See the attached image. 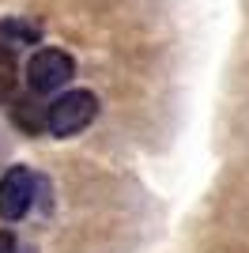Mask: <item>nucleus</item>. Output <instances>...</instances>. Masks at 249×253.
<instances>
[{
  "label": "nucleus",
  "instance_id": "nucleus-1",
  "mask_svg": "<svg viewBox=\"0 0 249 253\" xmlns=\"http://www.w3.org/2000/svg\"><path fill=\"white\" fill-rule=\"evenodd\" d=\"M94 114H98V98H94L91 91H68V95H61L57 102H49V110H45V128L57 132V136H72V132L91 125Z\"/></svg>",
  "mask_w": 249,
  "mask_h": 253
},
{
  "label": "nucleus",
  "instance_id": "nucleus-2",
  "mask_svg": "<svg viewBox=\"0 0 249 253\" xmlns=\"http://www.w3.org/2000/svg\"><path fill=\"white\" fill-rule=\"evenodd\" d=\"M76 64L68 53L61 49H38L31 57V64H27V84H31L34 95H45V91H57V87H64L68 80H72Z\"/></svg>",
  "mask_w": 249,
  "mask_h": 253
},
{
  "label": "nucleus",
  "instance_id": "nucleus-3",
  "mask_svg": "<svg viewBox=\"0 0 249 253\" xmlns=\"http://www.w3.org/2000/svg\"><path fill=\"white\" fill-rule=\"evenodd\" d=\"M31 201H34V174L27 167H11L0 178V219L4 223L23 219Z\"/></svg>",
  "mask_w": 249,
  "mask_h": 253
},
{
  "label": "nucleus",
  "instance_id": "nucleus-4",
  "mask_svg": "<svg viewBox=\"0 0 249 253\" xmlns=\"http://www.w3.org/2000/svg\"><path fill=\"white\" fill-rule=\"evenodd\" d=\"M15 91V57L8 45H0V102H8Z\"/></svg>",
  "mask_w": 249,
  "mask_h": 253
},
{
  "label": "nucleus",
  "instance_id": "nucleus-5",
  "mask_svg": "<svg viewBox=\"0 0 249 253\" xmlns=\"http://www.w3.org/2000/svg\"><path fill=\"white\" fill-rule=\"evenodd\" d=\"M0 34L8 38V42H0V45H19V42H31V38H38V31H34V27H27V23H15V19L0 23Z\"/></svg>",
  "mask_w": 249,
  "mask_h": 253
},
{
  "label": "nucleus",
  "instance_id": "nucleus-6",
  "mask_svg": "<svg viewBox=\"0 0 249 253\" xmlns=\"http://www.w3.org/2000/svg\"><path fill=\"white\" fill-rule=\"evenodd\" d=\"M38 106L31 102V98H23V102H15V121H19L23 128H31V132H38L42 125H45V114H34Z\"/></svg>",
  "mask_w": 249,
  "mask_h": 253
},
{
  "label": "nucleus",
  "instance_id": "nucleus-7",
  "mask_svg": "<svg viewBox=\"0 0 249 253\" xmlns=\"http://www.w3.org/2000/svg\"><path fill=\"white\" fill-rule=\"evenodd\" d=\"M0 253H15V238L8 231H0Z\"/></svg>",
  "mask_w": 249,
  "mask_h": 253
}]
</instances>
